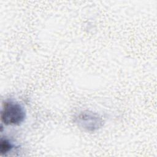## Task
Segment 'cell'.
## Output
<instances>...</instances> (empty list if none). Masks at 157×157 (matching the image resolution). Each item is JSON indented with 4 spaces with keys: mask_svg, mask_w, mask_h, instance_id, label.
I'll list each match as a JSON object with an SVG mask.
<instances>
[{
    "mask_svg": "<svg viewBox=\"0 0 157 157\" xmlns=\"http://www.w3.org/2000/svg\"><path fill=\"white\" fill-rule=\"evenodd\" d=\"M26 116L24 108L13 101H6L3 104L1 112V120L6 125H18L25 120Z\"/></svg>",
    "mask_w": 157,
    "mask_h": 157,
    "instance_id": "obj_1",
    "label": "cell"
},
{
    "mask_svg": "<svg viewBox=\"0 0 157 157\" xmlns=\"http://www.w3.org/2000/svg\"><path fill=\"white\" fill-rule=\"evenodd\" d=\"M13 145L7 139L1 138L0 141V152L1 155H6L13 148Z\"/></svg>",
    "mask_w": 157,
    "mask_h": 157,
    "instance_id": "obj_2",
    "label": "cell"
}]
</instances>
